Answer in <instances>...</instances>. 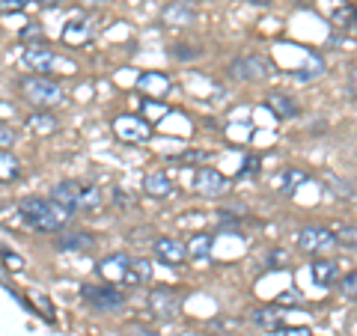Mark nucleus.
<instances>
[{
  "label": "nucleus",
  "mask_w": 357,
  "mask_h": 336,
  "mask_svg": "<svg viewBox=\"0 0 357 336\" xmlns=\"http://www.w3.org/2000/svg\"><path fill=\"white\" fill-rule=\"evenodd\" d=\"M15 140H18V134L13 125H0V152H9L15 146Z\"/></svg>",
  "instance_id": "c756f323"
},
{
  "label": "nucleus",
  "mask_w": 357,
  "mask_h": 336,
  "mask_svg": "<svg viewBox=\"0 0 357 336\" xmlns=\"http://www.w3.org/2000/svg\"><path fill=\"white\" fill-rule=\"evenodd\" d=\"M126 336H158V333L149 330V328H143V324H131V328L126 330Z\"/></svg>",
  "instance_id": "4c0bfd02"
},
{
  "label": "nucleus",
  "mask_w": 357,
  "mask_h": 336,
  "mask_svg": "<svg viewBox=\"0 0 357 336\" xmlns=\"http://www.w3.org/2000/svg\"><path fill=\"white\" fill-rule=\"evenodd\" d=\"M42 36H45V33H42L39 24H30V27L21 30V39H24V42H30V39H42Z\"/></svg>",
  "instance_id": "e433bc0d"
},
{
  "label": "nucleus",
  "mask_w": 357,
  "mask_h": 336,
  "mask_svg": "<svg viewBox=\"0 0 357 336\" xmlns=\"http://www.w3.org/2000/svg\"><path fill=\"white\" fill-rule=\"evenodd\" d=\"M354 21H357V9L354 6H340L337 13H333V27H337V30L354 27Z\"/></svg>",
  "instance_id": "393cba45"
},
{
  "label": "nucleus",
  "mask_w": 357,
  "mask_h": 336,
  "mask_svg": "<svg viewBox=\"0 0 357 336\" xmlns=\"http://www.w3.org/2000/svg\"><path fill=\"white\" fill-rule=\"evenodd\" d=\"M286 259H289L286 250H271V253H268V265H271V268H283Z\"/></svg>",
  "instance_id": "72a5a7b5"
},
{
  "label": "nucleus",
  "mask_w": 357,
  "mask_h": 336,
  "mask_svg": "<svg viewBox=\"0 0 357 336\" xmlns=\"http://www.w3.org/2000/svg\"><path fill=\"white\" fill-rule=\"evenodd\" d=\"M170 54L176 60L185 63V60H199V57H203V48H194V45H173Z\"/></svg>",
  "instance_id": "a878e982"
},
{
  "label": "nucleus",
  "mask_w": 357,
  "mask_h": 336,
  "mask_svg": "<svg viewBox=\"0 0 357 336\" xmlns=\"http://www.w3.org/2000/svg\"><path fill=\"white\" fill-rule=\"evenodd\" d=\"M0 256H3V262H6V268H13V271H24V259H21L18 253H13V250H0Z\"/></svg>",
  "instance_id": "7c9ffc66"
},
{
  "label": "nucleus",
  "mask_w": 357,
  "mask_h": 336,
  "mask_svg": "<svg viewBox=\"0 0 357 336\" xmlns=\"http://www.w3.org/2000/svg\"><path fill=\"white\" fill-rule=\"evenodd\" d=\"M18 215L36 232H60L66 223L72 220V211L60 206L57 199H45V197H24L18 203Z\"/></svg>",
  "instance_id": "f257e3e1"
},
{
  "label": "nucleus",
  "mask_w": 357,
  "mask_h": 336,
  "mask_svg": "<svg viewBox=\"0 0 357 336\" xmlns=\"http://www.w3.org/2000/svg\"><path fill=\"white\" fill-rule=\"evenodd\" d=\"M21 93H24L27 102L36 105V107H57V105L66 102L60 84H54V81H48V77H42V75L24 77V81H21Z\"/></svg>",
  "instance_id": "7ed1b4c3"
},
{
  "label": "nucleus",
  "mask_w": 357,
  "mask_h": 336,
  "mask_svg": "<svg viewBox=\"0 0 357 336\" xmlns=\"http://www.w3.org/2000/svg\"><path fill=\"white\" fill-rule=\"evenodd\" d=\"M194 188L203 197H220V194H227L229 185L218 170H211V167H199V170L194 173Z\"/></svg>",
  "instance_id": "f8f14e48"
},
{
  "label": "nucleus",
  "mask_w": 357,
  "mask_h": 336,
  "mask_svg": "<svg viewBox=\"0 0 357 336\" xmlns=\"http://www.w3.org/2000/svg\"><path fill=\"white\" fill-rule=\"evenodd\" d=\"M89 39H93V24H89V21L75 18L63 27V42L72 45V48H81V45H86Z\"/></svg>",
  "instance_id": "4468645a"
},
{
  "label": "nucleus",
  "mask_w": 357,
  "mask_h": 336,
  "mask_svg": "<svg viewBox=\"0 0 357 336\" xmlns=\"http://www.w3.org/2000/svg\"><path fill=\"white\" fill-rule=\"evenodd\" d=\"M143 190H146L149 197L164 199V197H170V194H173V182H170V178H167L164 173H149V176H146V182H143Z\"/></svg>",
  "instance_id": "aec40b11"
},
{
  "label": "nucleus",
  "mask_w": 357,
  "mask_h": 336,
  "mask_svg": "<svg viewBox=\"0 0 357 336\" xmlns=\"http://www.w3.org/2000/svg\"><path fill=\"white\" fill-rule=\"evenodd\" d=\"M271 336H312L307 328H277L271 330Z\"/></svg>",
  "instance_id": "f704fd0d"
},
{
  "label": "nucleus",
  "mask_w": 357,
  "mask_h": 336,
  "mask_svg": "<svg viewBox=\"0 0 357 336\" xmlns=\"http://www.w3.org/2000/svg\"><path fill=\"white\" fill-rule=\"evenodd\" d=\"M250 3H256V6H268V3H274V0H250Z\"/></svg>",
  "instance_id": "79ce46f5"
},
{
  "label": "nucleus",
  "mask_w": 357,
  "mask_h": 336,
  "mask_svg": "<svg viewBox=\"0 0 357 336\" xmlns=\"http://www.w3.org/2000/svg\"><path fill=\"white\" fill-rule=\"evenodd\" d=\"M39 3H45V6H63L66 0H39Z\"/></svg>",
  "instance_id": "a19ab883"
},
{
  "label": "nucleus",
  "mask_w": 357,
  "mask_h": 336,
  "mask_svg": "<svg viewBox=\"0 0 357 336\" xmlns=\"http://www.w3.org/2000/svg\"><path fill=\"white\" fill-rule=\"evenodd\" d=\"M340 292H342L345 298H351V300H357V271H351V274H345V277L340 280Z\"/></svg>",
  "instance_id": "c85d7f7f"
},
{
  "label": "nucleus",
  "mask_w": 357,
  "mask_h": 336,
  "mask_svg": "<svg viewBox=\"0 0 357 336\" xmlns=\"http://www.w3.org/2000/svg\"><path fill=\"white\" fill-rule=\"evenodd\" d=\"M307 178H310L307 170H301V167H286V170L277 176V190H280L283 197H289V194H295V190L304 185Z\"/></svg>",
  "instance_id": "dca6fc26"
},
{
  "label": "nucleus",
  "mask_w": 357,
  "mask_h": 336,
  "mask_svg": "<svg viewBox=\"0 0 357 336\" xmlns=\"http://www.w3.org/2000/svg\"><path fill=\"white\" fill-rule=\"evenodd\" d=\"M57 116L54 114H30L27 116V131L30 134H54L57 131Z\"/></svg>",
  "instance_id": "4be33fe9"
},
{
  "label": "nucleus",
  "mask_w": 357,
  "mask_h": 336,
  "mask_svg": "<svg viewBox=\"0 0 357 336\" xmlns=\"http://www.w3.org/2000/svg\"><path fill=\"white\" fill-rule=\"evenodd\" d=\"M93 244H96V238L93 235H86V232H69V235H60L57 238L60 250H77V253L93 250Z\"/></svg>",
  "instance_id": "6ab92c4d"
},
{
  "label": "nucleus",
  "mask_w": 357,
  "mask_h": 336,
  "mask_svg": "<svg viewBox=\"0 0 357 336\" xmlns=\"http://www.w3.org/2000/svg\"><path fill=\"white\" fill-rule=\"evenodd\" d=\"M152 253H155V259L158 262L176 268V265H182L188 259V244L173 238V235H161V238L152 241Z\"/></svg>",
  "instance_id": "0eeeda50"
},
{
  "label": "nucleus",
  "mask_w": 357,
  "mask_h": 336,
  "mask_svg": "<svg viewBox=\"0 0 357 336\" xmlns=\"http://www.w3.org/2000/svg\"><path fill=\"white\" fill-rule=\"evenodd\" d=\"M194 18H197V13H194V6L188 3V0H173V3L161 13L164 24H191Z\"/></svg>",
  "instance_id": "2eb2a0df"
},
{
  "label": "nucleus",
  "mask_w": 357,
  "mask_h": 336,
  "mask_svg": "<svg viewBox=\"0 0 357 336\" xmlns=\"http://www.w3.org/2000/svg\"><path fill=\"white\" fill-rule=\"evenodd\" d=\"M325 182L333 188V194H337V197H351V188L345 185V182H340L337 176H331V173H328V176H325Z\"/></svg>",
  "instance_id": "2f4dec72"
},
{
  "label": "nucleus",
  "mask_w": 357,
  "mask_h": 336,
  "mask_svg": "<svg viewBox=\"0 0 357 336\" xmlns=\"http://www.w3.org/2000/svg\"><path fill=\"white\" fill-rule=\"evenodd\" d=\"M206 158H208L206 152H185V155H176V161H199V164H203Z\"/></svg>",
  "instance_id": "58836bf2"
},
{
  "label": "nucleus",
  "mask_w": 357,
  "mask_h": 336,
  "mask_svg": "<svg viewBox=\"0 0 357 336\" xmlns=\"http://www.w3.org/2000/svg\"><path fill=\"white\" fill-rule=\"evenodd\" d=\"M81 298L84 304H89L93 310H105V312H116L126 307V292H119L116 286H84L81 289Z\"/></svg>",
  "instance_id": "20e7f679"
},
{
  "label": "nucleus",
  "mask_w": 357,
  "mask_h": 336,
  "mask_svg": "<svg viewBox=\"0 0 357 336\" xmlns=\"http://www.w3.org/2000/svg\"><path fill=\"white\" fill-rule=\"evenodd\" d=\"M298 247L310 256H321L333 247H340V244H337V232H331L325 227H304L298 229Z\"/></svg>",
  "instance_id": "39448f33"
},
{
  "label": "nucleus",
  "mask_w": 357,
  "mask_h": 336,
  "mask_svg": "<svg viewBox=\"0 0 357 336\" xmlns=\"http://www.w3.org/2000/svg\"><path fill=\"white\" fill-rule=\"evenodd\" d=\"M310 274H312V280H316L319 286H331V283H337L340 280V265L333 259H316L310 265Z\"/></svg>",
  "instance_id": "f3484780"
},
{
  "label": "nucleus",
  "mask_w": 357,
  "mask_h": 336,
  "mask_svg": "<svg viewBox=\"0 0 357 336\" xmlns=\"http://www.w3.org/2000/svg\"><path fill=\"white\" fill-rule=\"evenodd\" d=\"M149 312L155 319L170 321L182 312V298H178L176 292H170V289H152L149 292Z\"/></svg>",
  "instance_id": "6e6552de"
},
{
  "label": "nucleus",
  "mask_w": 357,
  "mask_h": 336,
  "mask_svg": "<svg viewBox=\"0 0 357 336\" xmlns=\"http://www.w3.org/2000/svg\"><path fill=\"white\" fill-rule=\"evenodd\" d=\"M167 86H170V81H167L164 75H149V72H146V75L140 77V89H152V93L158 89V93H164Z\"/></svg>",
  "instance_id": "bb28decb"
},
{
  "label": "nucleus",
  "mask_w": 357,
  "mask_h": 336,
  "mask_svg": "<svg viewBox=\"0 0 357 336\" xmlns=\"http://www.w3.org/2000/svg\"><path fill=\"white\" fill-rule=\"evenodd\" d=\"M256 173H259V158H256V155H250V158L244 161V167H241L238 176H256Z\"/></svg>",
  "instance_id": "c9c22d12"
},
{
  "label": "nucleus",
  "mask_w": 357,
  "mask_h": 336,
  "mask_svg": "<svg viewBox=\"0 0 357 336\" xmlns=\"http://www.w3.org/2000/svg\"><path fill=\"white\" fill-rule=\"evenodd\" d=\"M149 277H152V265L149 259H131V271L126 277V286L134 289V286H146L149 283Z\"/></svg>",
  "instance_id": "412c9836"
},
{
  "label": "nucleus",
  "mask_w": 357,
  "mask_h": 336,
  "mask_svg": "<svg viewBox=\"0 0 357 336\" xmlns=\"http://www.w3.org/2000/svg\"><path fill=\"white\" fill-rule=\"evenodd\" d=\"M114 131L119 134L122 140H131V143H143V140L152 137V125L146 119H140V116H116Z\"/></svg>",
  "instance_id": "1a4fd4ad"
},
{
  "label": "nucleus",
  "mask_w": 357,
  "mask_h": 336,
  "mask_svg": "<svg viewBox=\"0 0 357 336\" xmlns=\"http://www.w3.org/2000/svg\"><path fill=\"white\" fill-rule=\"evenodd\" d=\"M18 176H21V164L13 158V155L0 152V185L13 182V178H18Z\"/></svg>",
  "instance_id": "b1692460"
},
{
  "label": "nucleus",
  "mask_w": 357,
  "mask_h": 336,
  "mask_svg": "<svg viewBox=\"0 0 357 336\" xmlns=\"http://www.w3.org/2000/svg\"><path fill=\"white\" fill-rule=\"evenodd\" d=\"M283 316H286V310H280V307H262L253 312V324L262 330H277L283 324Z\"/></svg>",
  "instance_id": "a211bd4d"
},
{
  "label": "nucleus",
  "mask_w": 357,
  "mask_h": 336,
  "mask_svg": "<svg viewBox=\"0 0 357 336\" xmlns=\"http://www.w3.org/2000/svg\"><path fill=\"white\" fill-rule=\"evenodd\" d=\"M27 6H30V0H0V13H21Z\"/></svg>",
  "instance_id": "473e14b6"
},
{
  "label": "nucleus",
  "mask_w": 357,
  "mask_h": 336,
  "mask_svg": "<svg viewBox=\"0 0 357 336\" xmlns=\"http://www.w3.org/2000/svg\"><path fill=\"white\" fill-rule=\"evenodd\" d=\"M229 75L236 77V81H244V84H259L265 81L268 75H271V63L265 57H238L229 63Z\"/></svg>",
  "instance_id": "423d86ee"
},
{
  "label": "nucleus",
  "mask_w": 357,
  "mask_h": 336,
  "mask_svg": "<svg viewBox=\"0 0 357 336\" xmlns=\"http://www.w3.org/2000/svg\"><path fill=\"white\" fill-rule=\"evenodd\" d=\"M128 271H131V256H126V253H114V256H107V259L98 262V274H102L107 283L126 286Z\"/></svg>",
  "instance_id": "9d476101"
},
{
  "label": "nucleus",
  "mask_w": 357,
  "mask_h": 336,
  "mask_svg": "<svg viewBox=\"0 0 357 336\" xmlns=\"http://www.w3.org/2000/svg\"><path fill=\"white\" fill-rule=\"evenodd\" d=\"M349 89H351V93L357 96V66H354V69H351V75H349Z\"/></svg>",
  "instance_id": "ea45409f"
},
{
  "label": "nucleus",
  "mask_w": 357,
  "mask_h": 336,
  "mask_svg": "<svg viewBox=\"0 0 357 336\" xmlns=\"http://www.w3.org/2000/svg\"><path fill=\"white\" fill-rule=\"evenodd\" d=\"M211 244H215V238H211V235H194L191 244H188V259L206 262L208 256H211Z\"/></svg>",
  "instance_id": "5701e85b"
},
{
  "label": "nucleus",
  "mask_w": 357,
  "mask_h": 336,
  "mask_svg": "<svg viewBox=\"0 0 357 336\" xmlns=\"http://www.w3.org/2000/svg\"><path fill=\"white\" fill-rule=\"evenodd\" d=\"M337 244H340V247L357 250V227H342V229H337Z\"/></svg>",
  "instance_id": "cd10ccee"
},
{
  "label": "nucleus",
  "mask_w": 357,
  "mask_h": 336,
  "mask_svg": "<svg viewBox=\"0 0 357 336\" xmlns=\"http://www.w3.org/2000/svg\"><path fill=\"white\" fill-rule=\"evenodd\" d=\"M51 199H57L60 206H66L69 211H96L102 208L105 197L96 185L77 182V178H66V182L51 188Z\"/></svg>",
  "instance_id": "f03ea898"
},
{
  "label": "nucleus",
  "mask_w": 357,
  "mask_h": 336,
  "mask_svg": "<svg viewBox=\"0 0 357 336\" xmlns=\"http://www.w3.org/2000/svg\"><path fill=\"white\" fill-rule=\"evenodd\" d=\"M265 107L271 110L277 119H295L298 116V102L292 96H286V93H271L265 98Z\"/></svg>",
  "instance_id": "ddd939ff"
},
{
  "label": "nucleus",
  "mask_w": 357,
  "mask_h": 336,
  "mask_svg": "<svg viewBox=\"0 0 357 336\" xmlns=\"http://www.w3.org/2000/svg\"><path fill=\"white\" fill-rule=\"evenodd\" d=\"M24 63L30 66L33 72H54V69H60L63 60L54 54L51 48H45V45H30V48L24 51Z\"/></svg>",
  "instance_id": "9b49d317"
}]
</instances>
